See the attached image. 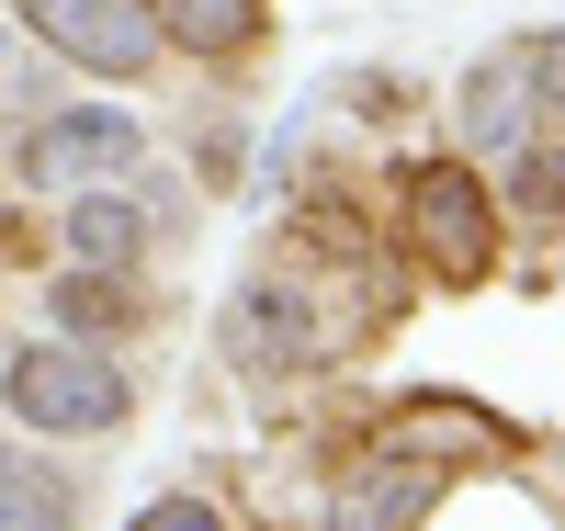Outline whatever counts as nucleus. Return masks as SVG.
Masks as SVG:
<instances>
[{
	"mask_svg": "<svg viewBox=\"0 0 565 531\" xmlns=\"http://www.w3.org/2000/svg\"><path fill=\"white\" fill-rule=\"evenodd\" d=\"M0 384H12V418L23 429H57V442L125 429V373L90 351V340H68V328H57V340H23Z\"/></svg>",
	"mask_w": 565,
	"mask_h": 531,
	"instance_id": "nucleus-1",
	"label": "nucleus"
},
{
	"mask_svg": "<svg viewBox=\"0 0 565 531\" xmlns=\"http://www.w3.org/2000/svg\"><path fill=\"white\" fill-rule=\"evenodd\" d=\"M407 237H418V261H430L441 283H476V272L498 261V204H487V181L463 170V159L407 170Z\"/></svg>",
	"mask_w": 565,
	"mask_h": 531,
	"instance_id": "nucleus-2",
	"label": "nucleus"
},
{
	"mask_svg": "<svg viewBox=\"0 0 565 531\" xmlns=\"http://www.w3.org/2000/svg\"><path fill=\"white\" fill-rule=\"evenodd\" d=\"M12 12L57 45L68 68H103V79L159 68V23H148V0H12Z\"/></svg>",
	"mask_w": 565,
	"mask_h": 531,
	"instance_id": "nucleus-3",
	"label": "nucleus"
},
{
	"mask_svg": "<svg viewBox=\"0 0 565 531\" xmlns=\"http://www.w3.org/2000/svg\"><path fill=\"white\" fill-rule=\"evenodd\" d=\"M136 148H148V136H136L125 114H57L45 136H23V181L34 192H79V181H114V170H136Z\"/></svg>",
	"mask_w": 565,
	"mask_h": 531,
	"instance_id": "nucleus-4",
	"label": "nucleus"
},
{
	"mask_svg": "<svg viewBox=\"0 0 565 531\" xmlns=\"http://www.w3.org/2000/svg\"><path fill=\"white\" fill-rule=\"evenodd\" d=\"M441 509V464H407V453H373L328 487V531H418Z\"/></svg>",
	"mask_w": 565,
	"mask_h": 531,
	"instance_id": "nucleus-5",
	"label": "nucleus"
},
{
	"mask_svg": "<svg viewBox=\"0 0 565 531\" xmlns=\"http://www.w3.org/2000/svg\"><path fill=\"white\" fill-rule=\"evenodd\" d=\"M532 125H543V103H532L521 45H509V57H487L476 79H463V136H476L487 159H509V148H532Z\"/></svg>",
	"mask_w": 565,
	"mask_h": 531,
	"instance_id": "nucleus-6",
	"label": "nucleus"
},
{
	"mask_svg": "<svg viewBox=\"0 0 565 531\" xmlns=\"http://www.w3.org/2000/svg\"><path fill=\"white\" fill-rule=\"evenodd\" d=\"M136 249H148V204L114 181H79V204H68V261L79 272H125Z\"/></svg>",
	"mask_w": 565,
	"mask_h": 531,
	"instance_id": "nucleus-7",
	"label": "nucleus"
},
{
	"mask_svg": "<svg viewBox=\"0 0 565 531\" xmlns=\"http://www.w3.org/2000/svg\"><path fill=\"white\" fill-rule=\"evenodd\" d=\"M159 45H193V57H249L260 45V0H148Z\"/></svg>",
	"mask_w": 565,
	"mask_h": 531,
	"instance_id": "nucleus-8",
	"label": "nucleus"
},
{
	"mask_svg": "<svg viewBox=\"0 0 565 531\" xmlns=\"http://www.w3.org/2000/svg\"><path fill=\"white\" fill-rule=\"evenodd\" d=\"M385 453H407V464H463V453H509V429L476 418V407H407V418H385Z\"/></svg>",
	"mask_w": 565,
	"mask_h": 531,
	"instance_id": "nucleus-9",
	"label": "nucleus"
},
{
	"mask_svg": "<svg viewBox=\"0 0 565 531\" xmlns=\"http://www.w3.org/2000/svg\"><path fill=\"white\" fill-rule=\"evenodd\" d=\"M68 520H79L68 475L45 453H23V442H0V531H68Z\"/></svg>",
	"mask_w": 565,
	"mask_h": 531,
	"instance_id": "nucleus-10",
	"label": "nucleus"
},
{
	"mask_svg": "<svg viewBox=\"0 0 565 531\" xmlns=\"http://www.w3.org/2000/svg\"><path fill=\"white\" fill-rule=\"evenodd\" d=\"M226 351H238L249 373H282V362L306 351V317L282 306V283H249V295L226 306Z\"/></svg>",
	"mask_w": 565,
	"mask_h": 531,
	"instance_id": "nucleus-11",
	"label": "nucleus"
},
{
	"mask_svg": "<svg viewBox=\"0 0 565 531\" xmlns=\"http://www.w3.org/2000/svg\"><path fill=\"white\" fill-rule=\"evenodd\" d=\"M45 306H57V328H68V340H103V328H125V272H79V261H68Z\"/></svg>",
	"mask_w": 565,
	"mask_h": 531,
	"instance_id": "nucleus-12",
	"label": "nucleus"
},
{
	"mask_svg": "<svg viewBox=\"0 0 565 531\" xmlns=\"http://www.w3.org/2000/svg\"><path fill=\"white\" fill-rule=\"evenodd\" d=\"M521 68H532V103H543V125L565 114V23L554 34H521Z\"/></svg>",
	"mask_w": 565,
	"mask_h": 531,
	"instance_id": "nucleus-13",
	"label": "nucleus"
},
{
	"mask_svg": "<svg viewBox=\"0 0 565 531\" xmlns=\"http://www.w3.org/2000/svg\"><path fill=\"white\" fill-rule=\"evenodd\" d=\"M125 531H226V520H215L204 498H148V509H136Z\"/></svg>",
	"mask_w": 565,
	"mask_h": 531,
	"instance_id": "nucleus-14",
	"label": "nucleus"
},
{
	"mask_svg": "<svg viewBox=\"0 0 565 531\" xmlns=\"http://www.w3.org/2000/svg\"><path fill=\"white\" fill-rule=\"evenodd\" d=\"M521 204H532V215H543V204H565V159H554V148H532V159H521Z\"/></svg>",
	"mask_w": 565,
	"mask_h": 531,
	"instance_id": "nucleus-15",
	"label": "nucleus"
}]
</instances>
